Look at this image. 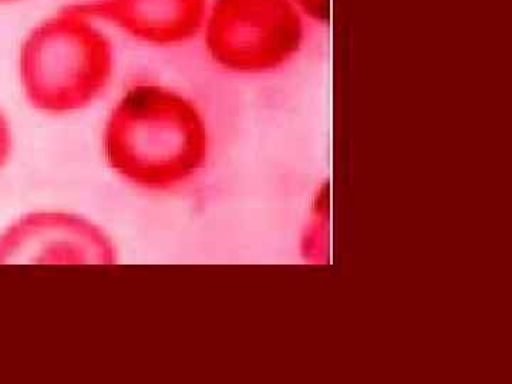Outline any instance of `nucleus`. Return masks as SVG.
<instances>
[{"label":"nucleus","mask_w":512,"mask_h":384,"mask_svg":"<svg viewBox=\"0 0 512 384\" xmlns=\"http://www.w3.org/2000/svg\"><path fill=\"white\" fill-rule=\"evenodd\" d=\"M104 150L128 183L170 190L194 177L208 157V133L192 101L161 86H136L114 107Z\"/></svg>","instance_id":"obj_1"},{"label":"nucleus","mask_w":512,"mask_h":384,"mask_svg":"<svg viewBox=\"0 0 512 384\" xmlns=\"http://www.w3.org/2000/svg\"><path fill=\"white\" fill-rule=\"evenodd\" d=\"M109 43L83 20L63 15L39 26L20 56V79L37 110L60 114L89 106L111 76Z\"/></svg>","instance_id":"obj_2"},{"label":"nucleus","mask_w":512,"mask_h":384,"mask_svg":"<svg viewBox=\"0 0 512 384\" xmlns=\"http://www.w3.org/2000/svg\"><path fill=\"white\" fill-rule=\"evenodd\" d=\"M212 59L229 72H274L298 55L302 12L292 0H215L205 16Z\"/></svg>","instance_id":"obj_3"},{"label":"nucleus","mask_w":512,"mask_h":384,"mask_svg":"<svg viewBox=\"0 0 512 384\" xmlns=\"http://www.w3.org/2000/svg\"><path fill=\"white\" fill-rule=\"evenodd\" d=\"M117 251L104 229L67 212L22 215L0 232V265H114Z\"/></svg>","instance_id":"obj_4"},{"label":"nucleus","mask_w":512,"mask_h":384,"mask_svg":"<svg viewBox=\"0 0 512 384\" xmlns=\"http://www.w3.org/2000/svg\"><path fill=\"white\" fill-rule=\"evenodd\" d=\"M106 6L128 32L160 45L184 42L207 16L205 0H110Z\"/></svg>","instance_id":"obj_5"},{"label":"nucleus","mask_w":512,"mask_h":384,"mask_svg":"<svg viewBox=\"0 0 512 384\" xmlns=\"http://www.w3.org/2000/svg\"><path fill=\"white\" fill-rule=\"evenodd\" d=\"M302 15L309 16L318 23H328L330 19V0H292Z\"/></svg>","instance_id":"obj_6"},{"label":"nucleus","mask_w":512,"mask_h":384,"mask_svg":"<svg viewBox=\"0 0 512 384\" xmlns=\"http://www.w3.org/2000/svg\"><path fill=\"white\" fill-rule=\"evenodd\" d=\"M10 151H12V131L5 114L0 110V171L8 163Z\"/></svg>","instance_id":"obj_7"}]
</instances>
